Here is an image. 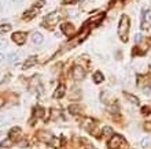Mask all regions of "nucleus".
<instances>
[{"mask_svg": "<svg viewBox=\"0 0 151 149\" xmlns=\"http://www.w3.org/2000/svg\"><path fill=\"white\" fill-rule=\"evenodd\" d=\"M129 26H131V24H129V16L122 15L121 22H119V26H118V34L122 41H127L128 40L127 34H128V30H129Z\"/></svg>", "mask_w": 151, "mask_h": 149, "instance_id": "obj_1", "label": "nucleus"}, {"mask_svg": "<svg viewBox=\"0 0 151 149\" xmlns=\"http://www.w3.org/2000/svg\"><path fill=\"white\" fill-rule=\"evenodd\" d=\"M59 21V14L58 12H50L45 18H44V26L51 29L52 26H55L56 22Z\"/></svg>", "mask_w": 151, "mask_h": 149, "instance_id": "obj_2", "label": "nucleus"}, {"mask_svg": "<svg viewBox=\"0 0 151 149\" xmlns=\"http://www.w3.org/2000/svg\"><path fill=\"white\" fill-rule=\"evenodd\" d=\"M73 77H74L76 79H83L84 77H85V70H84L81 66H74L73 67Z\"/></svg>", "mask_w": 151, "mask_h": 149, "instance_id": "obj_3", "label": "nucleus"}, {"mask_svg": "<svg viewBox=\"0 0 151 149\" xmlns=\"http://www.w3.org/2000/svg\"><path fill=\"white\" fill-rule=\"evenodd\" d=\"M142 28H143L144 30H147V29L151 28V10H148V11L144 12V15H143V25H142Z\"/></svg>", "mask_w": 151, "mask_h": 149, "instance_id": "obj_4", "label": "nucleus"}, {"mask_svg": "<svg viewBox=\"0 0 151 149\" xmlns=\"http://www.w3.org/2000/svg\"><path fill=\"white\" fill-rule=\"evenodd\" d=\"M12 40L15 41L17 44H24L25 43V40H26V34L25 33H21V31H17V33H14L12 34Z\"/></svg>", "mask_w": 151, "mask_h": 149, "instance_id": "obj_5", "label": "nucleus"}, {"mask_svg": "<svg viewBox=\"0 0 151 149\" xmlns=\"http://www.w3.org/2000/svg\"><path fill=\"white\" fill-rule=\"evenodd\" d=\"M121 141H122V140H121V137L115 134V135H113V137H111L110 142H109V148H110V149H117L119 146V142H121Z\"/></svg>", "mask_w": 151, "mask_h": 149, "instance_id": "obj_6", "label": "nucleus"}, {"mask_svg": "<svg viewBox=\"0 0 151 149\" xmlns=\"http://www.w3.org/2000/svg\"><path fill=\"white\" fill-rule=\"evenodd\" d=\"M62 30L65 31V34H68V36L74 34V26L72 24H63L62 25Z\"/></svg>", "mask_w": 151, "mask_h": 149, "instance_id": "obj_7", "label": "nucleus"}, {"mask_svg": "<svg viewBox=\"0 0 151 149\" xmlns=\"http://www.w3.org/2000/svg\"><path fill=\"white\" fill-rule=\"evenodd\" d=\"M65 85H59V86L56 88V90L54 92V97L55 98H60L62 96H65Z\"/></svg>", "mask_w": 151, "mask_h": 149, "instance_id": "obj_8", "label": "nucleus"}, {"mask_svg": "<svg viewBox=\"0 0 151 149\" xmlns=\"http://www.w3.org/2000/svg\"><path fill=\"white\" fill-rule=\"evenodd\" d=\"M37 62V58L36 56H32V58H29L26 62H25V64H24V68H29L30 66H33L35 63Z\"/></svg>", "mask_w": 151, "mask_h": 149, "instance_id": "obj_9", "label": "nucleus"}, {"mask_svg": "<svg viewBox=\"0 0 151 149\" xmlns=\"http://www.w3.org/2000/svg\"><path fill=\"white\" fill-rule=\"evenodd\" d=\"M33 115H35V118H43L44 116V108H41V107H36V110H35Z\"/></svg>", "mask_w": 151, "mask_h": 149, "instance_id": "obj_10", "label": "nucleus"}, {"mask_svg": "<svg viewBox=\"0 0 151 149\" xmlns=\"http://www.w3.org/2000/svg\"><path fill=\"white\" fill-rule=\"evenodd\" d=\"M32 38H33V41H35L36 44L43 43V34H40V33H35Z\"/></svg>", "mask_w": 151, "mask_h": 149, "instance_id": "obj_11", "label": "nucleus"}, {"mask_svg": "<svg viewBox=\"0 0 151 149\" xmlns=\"http://www.w3.org/2000/svg\"><path fill=\"white\" fill-rule=\"evenodd\" d=\"M93 79H95V82H98V83L103 82V75H102V73H95V74H93Z\"/></svg>", "mask_w": 151, "mask_h": 149, "instance_id": "obj_12", "label": "nucleus"}, {"mask_svg": "<svg viewBox=\"0 0 151 149\" xmlns=\"http://www.w3.org/2000/svg\"><path fill=\"white\" fill-rule=\"evenodd\" d=\"M10 29H11V25H8V24L0 25V33H6V31H8Z\"/></svg>", "mask_w": 151, "mask_h": 149, "instance_id": "obj_13", "label": "nucleus"}, {"mask_svg": "<svg viewBox=\"0 0 151 149\" xmlns=\"http://www.w3.org/2000/svg\"><path fill=\"white\" fill-rule=\"evenodd\" d=\"M69 111H70L72 114H78V112H80V107L78 106H70V107H69Z\"/></svg>", "mask_w": 151, "mask_h": 149, "instance_id": "obj_14", "label": "nucleus"}, {"mask_svg": "<svg viewBox=\"0 0 151 149\" xmlns=\"http://www.w3.org/2000/svg\"><path fill=\"white\" fill-rule=\"evenodd\" d=\"M19 131H21L19 127H12V129L10 130V134H11V137H15V135H18Z\"/></svg>", "mask_w": 151, "mask_h": 149, "instance_id": "obj_15", "label": "nucleus"}, {"mask_svg": "<svg viewBox=\"0 0 151 149\" xmlns=\"http://www.w3.org/2000/svg\"><path fill=\"white\" fill-rule=\"evenodd\" d=\"M148 144H150V138H143V140H142V142H140V145L143 146V148H147Z\"/></svg>", "mask_w": 151, "mask_h": 149, "instance_id": "obj_16", "label": "nucleus"}, {"mask_svg": "<svg viewBox=\"0 0 151 149\" xmlns=\"http://www.w3.org/2000/svg\"><path fill=\"white\" fill-rule=\"evenodd\" d=\"M111 133H113L111 127H109V126H104V127H103V134H106V135H110Z\"/></svg>", "mask_w": 151, "mask_h": 149, "instance_id": "obj_17", "label": "nucleus"}, {"mask_svg": "<svg viewBox=\"0 0 151 149\" xmlns=\"http://www.w3.org/2000/svg\"><path fill=\"white\" fill-rule=\"evenodd\" d=\"M0 145L3 146V148H7V146H11V140H4V141H1V144Z\"/></svg>", "mask_w": 151, "mask_h": 149, "instance_id": "obj_18", "label": "nucleus"}, {"mask_svg": "<svg viewBox=\"0 0 151 149\" xmlns=\"http://www.w3.org/2000/svg\"><path fill=\"white\" fill-rule=\"evenodd\" d=\"M127 97L129 98V100H131V101L133 103V104H139V101H137V98H136L135 96H131V94H127Z\"/></svg>", "mask_w": 151, "mask_h": 149, "instance_id": "obj_19", "label": "nucleus"}, {"mask_svg": "<svg viewBox=\"0 0 151 149\" xmlns=\"http://www.w3.org/2000/svg\"><path fill=\"white\" fill-rule=\"evenodd\" d=\"M143 92H144L146 94H150V93H151V86H146V88H144Z\"/></svg>", "mask_w": 151, "mask_h": 149, "instance_id": "obj_20", "label": "nucleus"}, {"mask_svg": "<svg viewBox=\"0 0 151 149\" xmlns=\"http://www.w3.org/2000/svg\"><path fill=\"white\" fill-rule=\"evenodd\" d=\"M4 45H6V41L0 38V49H1V48H4Z\"/></svg>", "mask_w": 151, "mask_h": 149, "instance_id": "obj_21", "label": "nucleus"}, {"mask_svg": "<svg viewBox=\"0 0 151 149\" xmlns=\"http://www.w3.org/2000/svg\"><path fill=\"white\" fill-rule=\"evenodd\" d=\"M144 129H146V130H150L151 129V123H146V125H144Z\"/></svg>", "mask_w": 151, "mask_h": 149, "instance_id": "obj_22", "label": "nucleus"}, {"mask_svg": "<svg viewBox=\"0 0 151 149\" xmlns=\"http://www.w3.org/2000/svg\"><path fill=\"white\" fill-rule=\"evenodd\" d=\"M65 3H68V4H70V3H76L77 0H63Z\"/></svg>", "mask_w": 151, "mask_h": 149, "instance_id": "obj_23", "label": "nucleus"}, {"mask_svg": "<svg viewBox=\"0 0 151 149\" xmlns=\"http://www.w3.org/2000/svg\"><path fill=\"white\" fill-rule=\"evenodd\" d=\"M135 38H136V41H140V38H142V36H140V34H137V36H136V37H135Z\"/></svg>", "mask_w": 151, "mask_h": 149, "instance_id": "obj_24", "label": "nucleus"}, {"mask_svg": "<svg viewBox=\"0 0 151 149\" xmlns=\"http://www.w3.org/2000/svg\"><path fill=\"white\" fill-rule=\"evenodd\" d=\"M3 60H4V55H3V53H0V63L3 62Z\"/></svg>", "mask_w": 151, "mask_h": 149, "instance_id": "obj_25", "label": "nucleus"}, {"mask_svg": "<svg viewBox=\"0 0 151 149\" xmlns=\"http://www.w3.org/2000/svg\"><path fill=\"white\" fill-rule=\"evenodd\" d=\"M1 134H3V129H0V135H1Z\"/></svg>", "mask_w": 151, "mask_h": 149, "instance_id": "obj_26", "label": "nucleus"}, {"mask_svg": "<svg viewBox=\"0 0 151 149\" xmlns=\"http://www.w3.org/2000/svg\"><path fill=\"white\" fill-rule=\"evenodd\" d=\"M1 120H3V116H1V115H0V122H1Z\"/></svg>", "mask_w": 151, "mask_h": 149, "instance_id": "obj_27", "label": "nucleus"}]
</instances>
